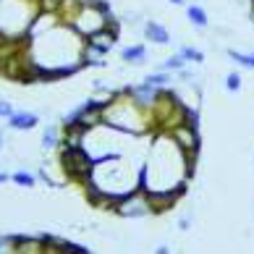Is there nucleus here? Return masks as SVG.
I'll return each instance as SVG.
<instances>
[{"instance_id": "1", "label": "nucleus", "mask_w": 254, "mask_h": 254, "mask_svg": "<svg viewBox=\"0 0 254 254\" xmlns=\"http://www.w3.org/2000/svg\"><path fill=\"white\" fill-rule=\"evenodd\" d=\"M139 110H144V108H139L136 102H110L108 100V105H105V124L113 126V128H121V131H128V134H142L144 131V124L139 121Z\"/></svg>"}, {"instance_id": "2", "label": "nucleus", "mask_w": 254, "mask_h": 254, "mask_svg": "<svg viewBox=\"0 0 254 254\" xmlns=\"http://www.w3.org/2000/svg\"><path fill=\"white\" fill-rule=\"evenodd\" d=\"M63 171L76 181H89L95 168H92V157L81 147H63Z\"/></svg>"}, {"instance_id": "3", "label": "nucleus", "mask_w": 254, "mask_h": 254, "mask_svg": "<svg viewBox=\"0 0 254 254\" xmlns=\"http://www.w3.org/2000/svg\"><path fill=\"white\" fill-rule=\"evenodd\" d=\"M116 212L121 218H142V215L152 212V202H149L147 191H131L128 196H124L118 204H116Z\"/></svg>"}, {"instance_id": "4", "label": "nucleus", "mask_w": 254, "mask_h": 254, "mask_svg": "<svg viewBox=\"0 0 254 254\" xmlns=\"http://www.w3.org/2000/svg\"><path fill=\"white\" fill-rule=\"evenodd\" d=\"M171 136L186 149V152H196V147H199V136H196V128L194 126L178 124V126L171 128Z\"/></svg>"}, {"instance_id": "5", "label": "nucleus", "mask_w": 254, "mask_h": 254, "mask_svg": "<svg viewBox=\"0 0 254 254\" xmlns=\"http://www.w3.org/2000/svg\"><path fill=\"white\" fill-rule=\"evenodd\" d=\"M184 194V189H160V191H147L149 202H152V210L165 212L168 207H173V202Z\"/></svg>"}, {"instance_id": "6", "label": "nucleus", "mask_w": 254, "mask_h": 254, "mask_svg": "<svg viewBox=\"0 0 254 254\" xmlns=\"http://www.w3.org/2000/svg\"><path fill=\"white\" fill-rule=\"evenodd\" d=\"M116 34H118V32L113 29V26H102V29H97V32L89 34V45L100 48L102 53H110L113 45H116Z\"/></svg>"}, {"instance_id": "7", "label": "nucleus", "mask_w": 254, "mask_h": 254, "mask_svg": "<svg viewBox=\"0 0 254 254\" xmlns=\"http://www.w3.org/2000/svg\"><path fill=\"white\" fill-rule=\"evenodd\" d=\"M144 34H147V40H152L157 45H168L171 42V34H168V29L163 24H157V21H147L144 24Z\"/></svg>"}, {"instance_id": "8", "label": "nucleus", "mask_w": 254, "mask_h": 254, "mask_svg": "<svg viewBox=\"0 0 254 254\" xmlns=\"http://www.w3.org/2000/svg\"><path fill=\"white\" fill-rule=\"evenodd\" d=\"M8 126L16 128V131L34 128L37 126V113H13V116L8 118Z\"/></svg>"}, {"instance_id": "9", "label": "nucleus", "mask_w": 254, "mask_h": 254, "mask_svg": "<svg viewBox=\"0 0 254 254\" xmlns=\"http://www.w3.org/2000/svg\"><path fill=\"white\" fill-rule=\"evenodd\" d=\"M121 58L128 61V63H144L147 61V48L144 45H131V48L121 50Z\"/></svg>"}, {"instance_id": "10", "label": "nucleus", "mask_w": 254, "mask_h": 254, "mask_svg": "<svg viewBox=\"0 0 254 254\" xmlns=\"http://www.w3.org/2000/svg\"><path fill=\"white\" fill-rule=\"evenodd\" d=\"M189 21L194 24V26H199V29H207V24H210V18H207V11L202 5H189Z\"/></svg>"}, {"instance_id": "11", "label": "nucleus", "mask_w": 254, "mask_h": 254, "mask_svg": "<svg viewBox=\"0 0 254 254\" xmlns=\"http://www.w3.org/2000/svg\"><path fill=\"white\" fill-rule=\"evenodd\" d=\"M228 58L236 61L239 65H244V68H254V53L247 55V53H239V50H228Z\"/></svg>"}, {"instance_id": "12", "label": "nucleus", "mask_w": 254, "mask_h": 254, "mask_svg": "<svg viewBox=\"0 0 254 254\" xmlns=\"http://www.w3.org/2000/svg\"><path fill=\"white\" fill-rule=\"evenodd\" d=\"M184 65H186V58L178 53V55H171L168 61H163V71H181Z\"/></svg>"}, {"instance_id": "13", "label": "nucleus", "mask_w": 254, "mask_h": 254, "mask_svg": "<svg viewBox=\"0 0 254 254\" xmlns=\"http://www.w3.org/2000/svg\"><path fill=\"white\" fill-rule=\"evenodd\" d=\"M144 81H147V84H152V87H157V89H160V87H165V84L171 81V76H168V71H163V73H149V76H147Z\"/></svg>"}, {"instance_id": "14", "label": "nucleus", "mask_w": 254, "mask_h": 254, "mask_svg": "<svg viewBox=\"0 0 254 254\" xmlns=\"http://www.w3.org/2000/svg\"><path fill=\"white\" fill-rule=\"evenodd\" d=\"M55 144H58V131L50 126V128H45V134H42V147L50 149V147H55Z\"/></svg>"}, {"instance_id": "15", "label": "nucleus", "mask_w": 254, "mask_h": 254, "mask_svg": "<svg viewBox=\"0 0 254 254\" xmlns=\"http://www.w3.org/2000/svg\"><path fill=\"white\" fill-rule=\"evenodd\" d=\"M181 55L186 61H191V63H202L204 61V53L196 50V48H181Z\"/></svg>"}, {"instance_id": "16", "label": "nucleus", "mask_w": 254, "mask_h": 254, "mask_svg": "<svg viewBox=\"0 0 254 254\" xmlns=\"http://www.w3.org/2000/svg\"><path fill=\"white\" fill-rule=\"evenodd\" d=\"M61 249L68 252V254H89L87 247H81V244H71V241H61Z\"/></svg>"}, {"instance_id": "17", "label": "nucleus", "mask_w": 254, "mask_h": 254, "mask_svg": "<svg viewBox=\"0 0 254 254\" xmlns=\"http://www.w3.org/2000/svg\"><path fill=\"white\" fill-rule=\"evenodd\" d=\"M225 89H228V92H239L241 89V76H239L236 71L225 76Z\"/></svg>"}, {"instance_id": "18", "label": "nucleus", "mask_w": 254, "mask_h": 254, "mask_svg": "<svg viewBox=\"0 0 254 254\" xmlns=\"http://www.w3.org/2000/svg\"><path fill=\"white\" fill-rule=\"evenodd\" d=\"M13 181H16L18 186H34V176L26 173V171H18V173L13 176Z\"/></svg>"}, {"instance_id": "19", "label": "nucleus", "mask_w": 254, "mask_h": 254, "mask_svg": "<svg viewBox=\"0 0 254 254\" xmlns=\"http://www.w3.org/2000/svg\"><path fill=\"white\" fill-rule=\"evenodd\" d=\"M13 105H11V102H8V100H0V118H11L13 116Z\"/></svg>"}, {"instance_id": "20", "label": "nucleus", "mask_w": 254, "mask_h": 254, "mask_svg": "<svg viewBox=\"0 0 254 254\" xmlns=\"http://www.w3.org/2000/svg\"><path fill=\"white\" fill-rule=\"evenodd\" d=\"M171 3H173V5H184V0H171Z\"/></svg>"}, {"instance_id": "21", "label": "nucleus", "mask_w": 254, "mask_h": 254, "mask_svg": "<svg viewBox=\"0 0 254 254\" xmlns=\"http://www.w3.org/2000/svg\"><path fill=\"white\" fill-rule=\"evenodd\" d=\"M5 178H8L5 173H0V184H5Z\"/></svg>"}, {"instance_id": "22", "label": "nucleus", "mask_w": 254, "mask_h": 254, "mask_svg": "<svg viewBox=\"0 0 254 254\" xmlns=\"http://www.w3.org/2000/svg\"><path fill=\"white\" fill-rule=\"evenodd\" d=\"M0 149H3V134H0Z\"/></svg>"}]
</instances>
